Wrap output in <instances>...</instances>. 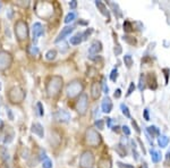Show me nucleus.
<instances>
[{
    "instance_id": "15",
    "label": "nucleus",
    "mask_w": 170,
    "mask_h": 168,
    "mask_svg": "<svg viewBox=\"0 0 170 168\" xmlns=\"http://www.w3.org/2000/svg\"><path fill=\"white\" fill-rule=\"evenodd\" d=\"M102 50V44H101L100 41H94L93 43L91 44V47L88 48V53L90 55H98Z\"/></svg>"
},
{
    "instance_id": "35",
    "label": "nucleus",
    "mask_w": 170,
    "mask_h": 168,
    "mask_svg": "<svg viewBox=\"0 0 170 168\" xmlns=\"http://www.w3.org/2000/svg\"><path fill=\"white\" fill-rule=\"evenodd\" d=\"M121 51H123V49H121V47H120V44L117 43L116 46H115V49H113L115 55H116V56H119L120 53H121Z\"/></svg>"
},
{
    "instance_id": "42",
    "label": "nucleus",
    "mask_w": 170,
    "mask_h": 168,
    "mask_svg": "<svg viewBox=\"0 0 170 168\" xmlns=\"http://www.w3.org/2000/svg\"><path fill=\"white\" fill-rule=\"evenodd\" d=\"M123 132H124L125 135H127V136L130 135V130H129V127H128V126H126V125H124V126H123Z\"/></svg>"
},
{
    "instance_id": "48",
    "label": "nucleus",
    "mask_w": 170,
    "mask_h": 168,
    "mask_svg": "<svg viewBox=\"0 0 170 168\" xmlns=\"http://www.w3.org/2000/svg\"><path fill=\"white\" fill-rule=\"evenodd\" d=\"M107 123H108V126L110 127L111 126V118H107Z\"/></svg>"
},
{
    "instance_id": "13",
    "label": "nucleus",
    "mask_w": 170,
    "mask_h": 168,
    "mask_svg": "<svg viewBox=\"0 0 170 168\" xmlns=\"http://www.w3.org/2000/svg\"><path fill=\"white\" fill-rule=\"evenodd\" d=\"M101 92H102V90H101V85L98 83V82H94V83L92 84V87H91L92 98H93L94 100L99 99L101 96Z\"/></svg>"
},
{
    "instance_id": "46",
    "label": "nucleus",
    "mask_w": 170,
    "mask_h": 168,
    "mask_svg": "<svg viewBox=\"0 0 170 168\" xmlns=\"http://www.w3.org/2000/svg\"><path fill=\"white\" fill-rule=\"evenodd\" d=\"M132 124H133V126H135L136 132H137V133H141V130L139 128V126H137V124H136V121H132Z\"/></svg>"
},
{
    "instance_id": "45",
    "label": "nucleus",
    "mask_w": 170,
    "mask_h": 168,
    "mask_svg": "<svg viewBox=\"0 0 170 168\" xmlns=\"http://www.w3.org/2000/svg\"><path fill=\"white\" fill-rule=\"evenodd\" d=\"M144 118H145V121H150V116H149V109H144Z\"/></svg>"
},
{
    "instance_id": "41",
    "label": "nucleus",
    "mask_w": 170,
    "mask_h": 168,
    "mask_svg": "<svg viewBox=\"0 0 170 168\" xmlns=\"http://www.w3.org/2000/svg\"><path fill=\"white\" fill-rule=\"evenodd\" d=\"M92 32H93V30H92V28H90V30H86V31L83 33V39H84V40H86V39H87V37L91 34Z\"/></svg>"
},
{
    "instance_id": "36",
    "label": "nucleus",
    "mask_w": 170,
    "mask_h": 168,
    "mask_svg": "<svg viewBox=\"0 0 170 168\" xmlns=\"http://www.w3.org/2000/svg\"><path fill=\"white\" fill-rule=\"evenodd\" d=\"M13 137H14V132L10 134V135L6 134V136H5V140H3V142H5V143H10V142L13 141Z\"/></svg>"
},
{
    "instance_id": "39",
    "label": "nucleus",
    "mask_w": 170,
    "mask_h": 168,
    "mask_svg": "<svg viewBox=\"0 0 170 168\" xmlns=\"http://www.w3.org/2000/svg\"><path fill=\"white\" fill-rule=\"evenodd\" d=\"M117 165L119 168H134L133 165H128V164H123V162H117Z\"/></svg>"
},
{
    "instance_id": "29",
    "label": "nucleus",
    "mask_w": 170,
    "mask_h": 168,
    "mask_svg": "<svg viewBox=\"0 0 170 168\" xmlns=\"http://www.w3.org/2000/svg\"><path fill=\"white\" fill-rule=\"evenodd\" d=\"M145 83H146L145 76L144 75H141V77H139V89L141 91H143L145 89Z\"/></svg>"
},
{
    "instance_id": "14",
    "label": "nucleus",
    "mask_w": 170,
    "mask_h": 168,
    "mask_svg": "<svg viewBox=\"0 0 170 168\" xmlns=\"http://www.w3.org/2000/svg\"><path fill=\"white\" fill-rule=\"evenodd\" d=\"M32 132L35 135H38L40 139H43L44 137V128L40 123H34V124L32 125Z\"/></svg>"
},
{
    "instance_id": "12",
    "label": "nucleus",
    "mask_w": 170,
    "mask_h": 168,
    "mask_svg": "<svg viewBox=\"0 0 170 168\" xmlns=\"http://www.w3.org/2000/svg\"><path fill=\"white\" fill-rule=\"evenodd\" d=\"M101 109H102V111H103L104 114L111 112V110H112V101H111V99L109 96H106L103 99L102 105H101Z\"/></svg>"
},
{
    "instance_id": "50",
    "label": "nucleus",
    "mask_w": 170,
    "mask_h": 168,
    "mask_svg": "<svg viewBox=\"0 0 170 168\" xmlns=\"http://www.w3.org/2000/svg\"><path fill=\"white\" fill-rule=\"evenodd\" d=\"M142 168H149L148 167V164H146V162H144V164L142 165Z\"/></svg>"
},
{
    "instance_id": "3",
    "label": "nucleus",
    "mask_w": 170,
    "mask_h": 168,
    "mask_svg": "<svg viewBox=\"0 0 170 168\" xmlns=\"http://www.w3.org/2000/svg\"><path fill=\"white\" fill-rule=\"evenodd\" d=\"M85 140H86V143L88 146H93V148H97L101 144L102 142V137L99 134V132L94 128H88L86 133H85Z\"/></svg>"
},
{
    "instance_id": "38",
    "label": "nucleus",
    "mask_w": 170,
    "mask_h": 168,
    "mask_svg": "<svg viewBox=\"0 0 170 168\" xmlns=\"http://www.w3.org/2000/svg\"><path fill=\"white\" fill-rule=\"evenodd\" d=\"M124 30L126 32H130L132 31V24L129 22H125L124 23Z\"/></svg>"
},
{
    "instance_id": "40",
    "label": "nucleus",
    "mask_w": 170,
    "mask_h": 168,
    "mask_svg": "<svg viewBox=\"0 0 170 168\" xmlns=\"http://www.w3.org/2000/svg\"><path fill=\"white\" fill-rule=\"evenodd\" d=\"M102 87H103L104 93H106V94L109 93V87H108V85H107V82L104 81V78H103V81H102Z\"/></svg>"
},
{
    "instance_id": "5",
    "label": "nucleus",
    "mask_w": 170,
    "mask_h": 168,
    "mask_svg": "<svg viewBox=\"0 0 170 168\" xmlns=\"http://www.w3.org/2000/svg\"><path fill=\"white\" fill-rule=\"evenodd\" d=\"M15 34L19 41L26 40L28 37V26L24 21H18L15 24Z\"/></svg>"
},
{
    "instance_id": "26",
    "label": "nucleus",
    "mask_w": 170,
    "mask_h": 168,
    "mask_svg": "<svg viewBox=\"0 0 170 168\" xmlns=\"http://www.w3.org/2000/svg\"><path fill=\"white\" fill-rule=\"evenodd\" d=\"M120 109H121L123 114L125 115V117L130 118V112H129V109H128V107L125 105V103H121V105H120Z\"/></svg>"
},
{
    "instance_id": "10",
    "label": "nucleus",
    "mask_w": 170,
    "mask_h": 168,
    "mask_svg": "<svg viewBox=\"0 0 170 168\" xmlns=\"http://www.w3.org/2000/svg\"><path fill=\"white\" fill-rule=\"evenodd\" d=\"M54 118L58 121H61V123H67L70 119V114L67 110H65V109H59L54 114Z\"/></svg>"
},
{
    "instance_id": "1",
    "label": "nucleus",
    "mask_w": 170,
    "mask_h": 168,
    "mask_svg": "<svg viewBox=\"0 0 170 168\" xmlns=\"http://www.w3.org/2000/svg\"><path fill=\"white\" fill-rule=\"evenodd\" d=\"M63 89V78L60 76H52L47 84V93L49 96H57Z\"/></svg>"
},
{
    "instance_id": "51",
    "label": "nucleus",
    "mask_w": 170,
    "mask_h": 168,
    "mask_svg": "<svg viewBox=\"0 0 170 168\" xmlns=\"http://www.w3.org/2000/svg\"><path fill=\"white\" fill-rule=\"evenodd\" d=\"M1 7H2V3L0 2V10H1Z\"/></svg>"
},
{
    "instance_id": "47",
    "label": "nucleus",
    "mask_w": 170,
    "mask_h": 168,
    "mask_svg": "<svg viewBox=\"0 0 170 168\" xmlns=\"http://www.w3.org/2000/svg\"><path fill=\"white\" fill-rule=\"evenodd\" d=\"M7 114H8V117H9V119H14L13 112H12V110H10V109H7Z\"/></svg>"
},
{
    "instance_id": "7",
    "label": "nucleus",
    "mask_w": 170,
    "mask_h": 168,
    "mask_svg": "<svg viewBox=\"0 0 170 168\" xmlns=\"http://www.w3.org/2000/svg\"><path fill=\"white\" fill-rule=\"evenodd\" d=\"M76 110L79 115H85L88 108V96L86 93H82L76 101Z\"/></svg>"
},
{
    "instance_id": "2",
    "label": "nucleus",
    "mask_w": 170,
    "mask_h": 168,
    "mask_svg": "<svg viewBox=\"0 0 170 168\" xmlns=\"http://www.w3.org/2000/svg\"><path fill=\"white\" fill-rule=\"evenodd\" d=\"M84 90L83 83L79 80H74L70 82L66 87V93L68 98H75L77 96H81Z\"/></svg>"
},
{
    "instance_id": "32",
    "label": "nucleus",
    "mask_w": 170,
    "mask_h": 168,
    "mask_svg": "<svg viewBox=\"0 0 170 168\" xmlns=\"http://www.w3.org/2000/svg\"><path fill=\"white\" fill-rule=\"evenodd\" d=\"M52 161H51L50 159L48 158L45 159L44 161H42V168H52Z\"/></svg>"
},
{
    "instance_id": "25",
    "label": "nucleus",
    "mask_w": 170,
    "mask_h": 168,
    "mask_svg": "<svg viewBox=\"0 0 170 168\" xmlns=\"http://www.w3.org/2000/svg\"><path fill=\"white\" fill-rule=\"evenodd\" d=\"M124 62H125V65H126L128 68H130L133 65V62H134L133 57L130 56V55H125V56H124Z\"/></svg>"
},
{
    "instance_id": "34",
    "label": "nucleus",
    "mask_w": 170,
    "mask_h": 168,
    "mask_svg": "<svg viewBox=\"0 0 170 168\" xmlns=\"http://www.w3.org/2000/svg\"><path fill=\"white\" fill-rule=\"evenodd\" d=\"M95 127H98V130H103L104 128L103 119H98V121H95Z\"/></svg>"
},
{
    "instance_id": "21",
    "label": "nucleus",
    "mask_w": 170,
    "mask_h": 168,
    "mask_svg": "<svg viewBox=\"0 0 170 168\" xmlns=\"http://www.w3.org/2000/svg\"><path fill=\"white\" fill-rule=\"evenodd\" d=\"M168 143H169V137L166 136V135H160V136L158 137V144L160 148H164V146H167Z\"/></svg>"
},
{
    "instance_id": "24",
    "label": "nucleus",
    "mask_w": 170,
    "mask_h": 168,
    "mask_svg": "<svg viewBox=\"0 0 170 168\" xmlns=\"http://www.w3.org/2000/svg\"><path fill=\"white\" fill-rule=\"evenodd\" d=\"M56 57H57V50L54 49L49 50V51L45 53V59L47 60H54L56 59Z\"/></svg>"
},
{
    "instance_id": "4",
    "label": "nucleus",
    "mask_w": 170,
    "mask_h": 168,
    "mask_svg": "<svg viewBox=\"0 0 170 168\" xmlns=\"http://www.w3.org/2000/svg\"><path fill=\"white\" fill-rule=\"evenodd\" d=\"M95 162V158L94 155L92 151H84L81 156V159H79V165H81V168H92L94 166Z\"/></svg>"
},
{
    "instance_id": "23",
    "label": "nucleus",
    "mask_w": 170,
    "mask_h": 168,
    "mask_svg": "<svg viewBox=\"0 0 170 168\" xmlns=\"http://www.w3.org/2000/svg\"><path fill=\"white\" fill-rule=\"evenodd\" d=\"M75 18H76V12H70L66 15V17L64 19V22L66 23V24H69V23H72L73 21H75Z\"/></svg>"
},
{
    "instance_id": "18",
    "label": "nucleus",
    "mask_w": 170,
    "mask_h": 168,
    "mask_svg": "<svg viewBox=\"0 0 170 168\" xmlns=\"http://www.w3.org/2000/svg\"><path fill=\"white\" fill-rule=\"evenodd\" d=\"M146 133H148L149 136H160V131H159V128L157 127V126H153V125H151V126H149L148 128H146Z\"/></svg>"
},
{
    "instance_id": "49",
    "label": "nucleus",
    "mask_w": 170,
    "mask_h": 168,
    "mask_svg": "<svg viewBox=\"0 0 170 168\" xmlns=\"http://www.w3.org/2000/svg\"><path fill=\"white\" fill-rule=\"evenodd\" d=\"M12 15H13V12H12V9H9V14H8V18H12Z\"/></svg>"
},
{
    "instance_id": "43",
    "label": "nucleus",
    "mask_w": 170,
    "mask_h": 168,
    "mask_svg": "<svg viewBox=\"0 0 170 168\" xmlns=\"http://www.w3.org/2000/svg\"><path fill=\"white\" fill-rule=\"evenodd\" d=\"M120 96H121V90H120V89H117V90L115 91V94H113V96H115L116 99H118V98H120Z\"/></svg>"
},
{
    "instance_id": "20",
    "label": "nucleus",
    "mask_w": 170,
    "mask_h": 168,
    "mask_svg": "<svg viewBox=\"0 0 170 168\" xmlns=\"http://www.w3.org/2000/svg\"><path fill=\"white\" fill-rule=\"evenodd\" d=\"M98 168H111V160L109 158H102L99 161Z\"/></svg>"
},
{
    "instance_id": "17",
    "label": "nucleus",
    "mask_w": 170,
    "mask_h": 168,
    "mask_svg": "<svg viewBox=\"0 0 170 168\" xmlns=\"http://www.w3.org/2000/svg\"><path fill=\"white\" fill-rule=\"evenodd\" d=\"M82 41H84V39H83V33H76L75 35H73V37H70L69 43L72 44V46H78V44L82 43Z\"/></svg>"
},
{
    "instance_id": "27",
    "label": "nucleus",
    "mask_w": 170,
    "mask_h": 168,
    "mask_svg": "<svg viewBox=\"0 0 170 168\" xmlns=\"http://www.w3.org/2000/svg\"><path fill=\"white\" fill-rule=\"evenodd\" d=\"M110 6L112 7V9H115V10H113L115 15H116L117 17H121V12L119 10V7H118V5H117V3H115V2H110Z\"/></svg>"
},
{
    "instance_id": "44",
    "label": "nucleus",
    "mask_w": 170,
    "mask_h": 168,
    "mask_svg": "<svg viewBox=\"0 0 170 168\" xmlns=\"http://www.w3.org/2000/svg\"><path fill=\"white\" fill-rule=\"evenodd\" d=\"M69 7L72 8V9H75L76 7H77V1H76V0H73V1H70V2H69Z\"/></svg>"
},
{
    "instance_id": "11",
    "label": "nucleus",
    "mask_w": 170,
    "mask_h": 168,
    "mask_svg": "<svg viewBox=\"0 0 170 168\" xmlns=\"http://www.w3.org/2000/svg\"><path fill=\"white\" fill-rule=\"evenodd\" d=\"M74 30H75V27H74V26H65V27L61 30V32H60L59 34H58L57 39L54 40V43H58L59 41H63L64 39H65L66 37H68V35H69L72 32H74Z\"/></svg>"
},
{
    "instance_id": "30",
    "label": "nucleus",
    "mask_w": 170,
    "mask_h": 168,
    "mask_svg": "<svg viewBox=\"0 0 170 168\" xmlns=\"http://www.w3.org/2000/svg\"><path fill=\"white\" fill-rule=\"evenodd\" d=\"M36 111H38V115L40 116V117H42V116L44 115V108H43V105H42L41 102H38L36 103Z\"/></svg>"
},
{
    "instance_id": "6",
    "label": "nucleus",
    "mask_w": 170,
    "mask_h": 168,
    "mask_svg": "<svg viewBox=\"0 0 170 168\" xmlns=\"http://www.w3.org/2000/svg\"><path fill=\"white\" fill-rule=\"evenodd\" d=\"M9 96V100L13 103H19L25 99L26 93L24 92V90H23L22 87L15 86L9 91V96Z\"/></svg>"
},
{
    "instance_id": "22",
    "label": "nucleus",
    "mask_w": 170,
    "mask_h": 168,
    "mask_svg": "<svg viewBox=\"0 0 170 168\" xmlns=\"http://www.w3.org/2000/svg\"><path fill=\"white\" fill-rule=\"evenodd\" d=\"M115 150H116V152L118 153L120 157H126L127 151H126V148H125L124 144H118V146H116Z\"/></svg>"
},
{
    "instance_id": "9",
    "label": "nucleus",
    "mask_w": 170,
    "mask_h": 168,
    "mask_svg": "<svg viewBox=\"0 0 170 168\" xmlns=\"http://www.w3.org/2000/svg\"><path fill=\"white\" fill-rule=\"evenodd\" d=\"M44 28L40 22H35L32 26V35H33V41H36L39 37L43 35Z\"/></svg>"
},
{
    "instance_id": "28",
    "label": "nucleus",
    "mask_w": 170,
    "mask_h": 168,
    "mask_svg": "<svg viewBox=\"0 0 170 168\" xmlns=\"http://www.w3.org/2000/svg\"><path fill=\"white\" fill-rule=\"evenodd\" d=\"M28 51H30V55H31V56H38L39 53H40V50H39V48L36 47V46H32V47H30Z\"/></svg>"
},
{
    "instance_id": "8",
    "label": "nucleus",
    "mask_w": 170,
    "mask_h": 168,
    "mask_svg": "<svg viewBox=\"0 0 170 168\" xmlns=\"http://www.w3.org/2000/svg\"><path fill=\"white\" fill-rule=\"evenodd\" d=\"M12 62H13V58L10 56V53L5 50H1L0 51V71L8 68L12 65Z\"/></svg>"
},
{
    "instance_id": "33",
    "label": "nucleus",
    "mask_w": 170,
    "mask_h": 168,
    "mask_svg": "<svg viewBox=\"0 0 170 168\" xmlns=\"http://www.w3.org/2000/svg\"><path fill=\"white\" fill-rule=\"evenodd\" d=\"M132 146H133V155H134V159L137 161V160H139V152H137V148H136V144L134 141L132 142Z\"/></svg>"
},
{
    "instance_id": "19",
    "label": "nucleus",
    "mask_w": 170,
    "mask_h": 168,
    "mask_svg": "<svg viewBox=\"0 0 170 168\" xmlns=\"http://www.w3.org/2000/svg\"><path fill=\"white\" fill-rule=\"evenodd\" d=\"M150 153H151V159L153 162H159L161 160V158H162V156H161L160 151H158V150H154V149H151V151H150Z\"/></svg>"
},
{
    "instance_id": "31",
    "label": "nucleus",
    "mask_w": 170,
    "mask_h": 168,
    "mask_svg": "<svg viewBox=\"0 0 170 168\" xmlns=\"http://www.w3.org/2000/svg\"><path fill=\"white\" fill-rule=\"evenodd\" d=\"M117 78H118V69L117 68H113L110 73V80L112 82H116Z\"/></svg>"
},
{
    "instance_id": "37",
    "label": "nucleus",
    "mask_w": 170,
    "mask_h": 168,
    "mask_svg": "<svg viewBox=\"0 0 170 168\" xmlns=\"http://www.w3.org/2000/svg\"><path fill=\"white\" fill-rule=\"evenodd\" d=\"M134 90H135V84H134V82H132V83L129 84L128 91H127V96H130V94L134 92Z\"/></svg>"
},
{
    "instance_id": "16",
    "label": "nucleus",
    "mask_w": 170,
    "mask_h": 168,
    "mask_svg": "<svg viewBox=\"0 0 170 168\" xmlns=\"http://www.w3.org/2000/svg\"><path fill=\"white\" fill-rule=\"evenodd\" d=\"M95 6L98 7V9L100 10V12L102 15L106 16L108 19H110V12H109V10L107 9V6H106L102 1H95Z\"/></svg>"
}]
</instances>
